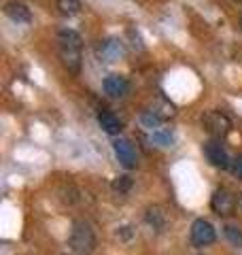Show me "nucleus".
Returning <instances> with one entry per match:
<instances>
[{
  "label": "nucleus",
  "instance_id": "aec40b11",
  "mask_svg": "<svg viewBox=\"0 0 242 255\" xmlns=\"http://www.w3.org/2000/svg\"><path fill=\"white\" fill-rule=\"evenodd\" d=\"M234 2H242V0H234Z\"/></svg>",
  "mask_w": 242,
  "mask_h": 255
},
{
  "label": "nucleus",
  "instance_id": "6ab92c4d",
  "mask_svg": "<svg viewBox=\"0 0 242 255\" xmlns=\"http://www.w3.org/2000/svg\"><path fill=\"white\" fill-rule=\"evenodd\" d=\"M238 209H240V213H242V194H240V198H238Z\"/></svg>",
  "mask_w": 242,
  "mask_h": 255
},
{
  "label": "nucleus",
  "instance_id": "9b49d317",
  "mask_svg": "<svg viewBox=\"0 0 242 255\" xmlns=\"http://www.w3.org/2000/svg\"><path fill=\"white\" fill-rule=\"evenodd\" d=\"M98 124H100V128L104 132L111 134V136H117V134L121 132V128H123L121 119L117 115H113L111 111H102V113L98 115Z\"/></svg>",
  "mask_w": 242,
  "mask_h": 255
},
{
  "label": "nucleus",
  "instance_id": "0eeeda50",
  "mask_svg": "<svg viewBox=\"0 0 242 255\" xmlns=\"http://www.w3.org/2000/svg\"><path fill=\"white\" fill-rule=\"evenodd\" d=\"M238 202L234 200V196L230 194L228 189H217L215 194H213V200H211V209L217 213V215H221V217H225V215H232L234 211V206H236Z\"/></svg>",
  "mask_w": 242,
  "mask_h": 255
},
{
  "label": "nucleus",
  "instance_id": "6e6552de",
  "mask_svg": "<svg viewBox=\"0 0 242 255\" xmlns=\"http://www.w3.org/2000/svg\"><path fill=\"white\" fill-rule=\"evenodd\" d=\"M102 87H104V94L111 96V98H123V96L130 92V83L121 75H109L102 81Z\"/></svg>",
  "mask_w": 242,
  "mask_h": 255
},
{
  "label": "nucleus",
  "instance_id": "ddd939ff",
  "mask_svg": "<svg viewBox=\"0 0 242 255\" xmlns=\"http://www.w3.org/2000/svg\"><path fill=\"white\" fill-rule=\"evenodd\" d=\"M55 4H58V9L64 17H75V15H79L81 9H83L81 0H55Z\"/></svg>",
  "mask_w": 242,
  "mask_h": 255
},
{
  "label": "nucleus",
  "instance_id": "2eb2a0df",
  "mask_svg": "<svg viewBox=\"0 0 242 255\" xmlns=\"http://www.w3.org/2000/svg\"><path fill=\"white\" fill-rule=\"evenodd\" d=\"M223 234L225 238L234 245L238 247V249H242V230L238 226H234V223H228V226H223Z\"/></svg>",
  "mask_w": 242,
  "mask_h": 255
},
{
  "label": "nucleus",
  "instance_id": "412c9836",
  "mask_svg": "<svg viewBox=\"0 0 242 255\" xmlns=\"http://www.w3.org/2000/svg\"><path fill=\"white\" fill-rule=\"evenodd\" d=\"M240 28H242V17H240Z\"/></svg>",
  "mask_w": 242,
  "mask_h": 255
},
{
  "label": "nucleus",
  "instance_id": "39448f33",
  "mask_svg": "<svg viewBox=\"0 0 242 255\" xmlns=\"http://www.w3.org/2000/svg\"><path fill=\"white\" fill-rule=\"evenodd\" d=\"M217 238V232L211 221L206 219H196L191 223V243L196 247H208L213 245Z\"/></svg>",
  "mask_w": 242,
  "mask_h": 255
},
{
  "label": "nucleus",
  "instance_id": "423d86ee",
  "mask_svg": "<svg viewBox=\"0 0 242 255\" xmlns=\"http://www.w3.org/2000/svg\"><path fill=\"white\" fill-rule=\"evenodd\" d=\"M113 151H115V155L121 162V166H125V168H134V166L138 164L136 149L127 138H115L113 140Z\"/></svg>",
  "mask_w": 242,
  "mask_h": 255
},
{
  "label": "nucleus",
  "instance_id": "f3484780",
  "mask_svg": "<svg viewBox=\"0 0 242 255\" xmlns=\"http://www.w3.org/2000/svg\"><path fill=\"white\" fill-rule=\"evenodd\" d=\"M132 187V179L127 177V174H121V177L115 179V183H113V189L119 191V194H125V191H130Z\"/></svg>",
  "mask_w": 242,
  "mask_h": 255
},
{
  "label": "nucleus",
  "instance_id": "4468645a",
  "mask_svg": "<svg viewBox=\"0 0 242 255\" xmlns=\"http://www.w3.org/2000/svg\"><path fill=\"white\" fill-rule=\"evenodd\" d=\"M144 219H147V223H149L153 230H161V228L166 226L164 213H161L157 206H149V209H147V215H144Z\"/></svg>",
  "mask_w": 242,
  "mask_h": 255
},
{
  "label": "nucleus",
  "instance_id": "7ed1b4c3",
  "mask_svg": "<svg viewBox=\"0 0 242 255\" xmlns=\"http://www.w3.org/2000/svg\"><path fill=\"white\" fill-rule=\"evenodd\" d=\"M202 126L206 128L208 134H213L215 138H225L232 132V122L230 117L221 113V111H208L202 117Z\"/></svg>",
  "mask_w": 242,
  "mask_h": 255
},
{
  "label": "nucleus",
  "instance_id": "9d476101",
  "mask_svg": "<svg viewBox=\"0 0 242 255\" xmlns=\"http://www.w3.org/2000/svg\"><path fill=\"white\" fill-rule=\"evenodd\" d=\"M4 15L9 19H13L15 23H30L32 21V13L23 2H17V0H11V2L4 4Z\"/></svg>",
  "mask_w": 242,
  "mask_h": 255
},
{
  "label": "nucleus",
  "instance_id": "a211bd4d",
  "mask_svg": "<svg viewBox=\"0 0 242 255\" xmlns=\"http://www.w3.org/2000/svg\"><path fill=\"white\" fill-rule=\"evenodd\" d=\"M230 170L234 172V177H238L242 181V155H238L236 159H232V166H230Z\"/></svg>",
  "mask_w": 242,
  "mask_h": 255
},
{
  "label": "nucleus",
  "instance_id": "f8f14e48",
  "mask_svg": "<svg viewBox=\"0 0 242 255\" xmlns=\"http://www.w3.org/2000/svg\"><path fill=\"white\" fill-rule=\"evenodd\" d=\"M151 142L157 147H172L174 145V132L168 128H157L151 132Z\"/></svg>",
  "mask_w": 242,
  "mask_h": 255
},
{
  "label": "nucleus",
  "instance_id": "f257e3e1",
  "mask_svg": "<svg viewBox=\"0 0 242 255\" xmlns=\"http://www.w3.org/2000/svg\"><path fill=\"white\" fill-rule=\"evenodd\" d=\"M81 47H83V38L77 30L62 28L58 32V51L64 68L72 75L81 73V64H83V55H81Z\"/></svg>",
  "mask_w": 242,
  "mask_h": 255
},
{
  "label": "nucleus",
  "instance_id": "1a4fd4ad",
  "mask_svg": "<svg viewBox=\"0 0 242 255\" xmlns=\"http://www.w3.org/2000/svg\"><path fill=\"white\" fill-rule=\"evenodd\" d=\"M123 53H125V47H123V41H119V38H107L98 47V55L107 62H115Z\"/></svg>",
  "mask_w": 242,
  "mask_h": 255
},
{
  "label": "nucleus",
  "instance_id": "20e7f679",
  "mask_svg": "<svg viewBox=\"0 0 242 255\" xmlns=\"http://www.w3.org/2000/svg\"><path fill=\"white\" fill-rule=\"evenodd\" d=\"M204 155H206L208 162H211V166H215V168L228 170L230 166H232L230 153L221 145V140H208L206 145H204Z\"/></svg>",
  "mask_w": 242,
  "mask_h": 255
},
{
  "label": "nucleus",
  "instance_id": "f03ea898",
  "mask_svg": "<svg viewBox=\"0 0 242 255\" xmlns=\"http://www.w3.org/2000/svg\"><path fill=\"white\" fill-rule=\"evenodd\" d=\"M68 247L75 255H92L96 251V232L90 226V221H85V219L72 221Z\"/></svg>",
  "mask_w": 242,
  "mask_h": 255
},
{
  "label": "nucleus",
  "instance_id": "dca6fc26",
  "mask_svg": "<svg viewBox=\"0 0 242 255\" xmlns=\"http://www.w3.org/2000/svg\"><path fill=\"white\" fill-rule=\"evenodd\" d=\"M140 124H142V128H147V130H157V128H161V119L153 113L151 109H147V111H142V115H140Z\"/></svg>",
  "mask_w": 242,
  "mask_h": 255
}]
</instances>
